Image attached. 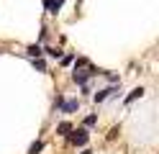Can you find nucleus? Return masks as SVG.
<instances>
[{"mask_svg":"<svg viewBox=\"0 0 159 154\" xmlns=\"http://www.w3.org/2000/svg\"><path fill=\"white\" fill-rule=\"evenodd\" d=\"M69 141H72V144H77V147H85V144H87V131H85V128H77V131H72Z\"/></svg>","mask_w":159,"mask_h":154,"instance_id":"nucleus-1","label":"nucleus"},{"mask_svg":"<svg viewBox=\"0 0 159 154\" xmlns=\"http://www.w3.org/2000/svg\"><path fill=\"white\" fill-rule=\"evenodd\" d=\"M90 75H95V72L93 69H75V82H80V85H85V82H87V77H90Z\"/></svg>","mask_w":159,"mask_h":154,"instance_id":"nucleus-2","label":"nucleus"},{"mask_svg":"<svg viewBox=\"0 0 159 154\" xmlns=\"http://www.w3.org/2000/svg\"><path fill=\"white\" fill-rule=\"evenodd\" d=\"M116 92H118V87H105V90H100V92H98V95H95V103H103L105 98L116 95Z\"/></svg>","mask_w":159,"mask_h":154,"instance_id":"nucleus-3","label":"nucleus"},{"mask_svg":"<svg viewBox=\"0 0 159 154\" xmlns=\"http://www.w3.org/2000/svg\"><path fill=\"white\" fill-rule=\"evenodd\" d=\"M59 108H62V113H72V110H77V100H62V105H59Z\"/></svg>","mask_w":159,"mask_h":154,"instance_id":"nucleus-4","label":"nucleus"},{"mask_svg":"<svg viewBox=\"0 0 159 154\" xmlns=\"http://www.w3.org/2000/svg\"><path fill=\"white\" fill-rule=\"evenodd\" d=\"M41 54H44V49L39 46V44H31V46H28V57H34V59H39Z\"/></svg>","mask_w":159,"mask_h":154,"instance_id":"nucleus-5","label":"nucleus"},{"mask_svg":"<svg viewBox=\"0 0 159 154\" xmlns=\"http://www.w3.org/2000/svg\"><path fill=\"white\" fill-rule=\"evenodd\" d=\"M141 95H144V90H141V87H136V90H131V95L126 98V103H134L136 98H141Z\"/></svg>","mask_w":159,"mask_h":154,"instance_id":"nucleus-6","label":"nucleus"},{"mask_svg":"<svg viewBox=\"0 0 159 154\" xmlns=\"http://www.w3.org/2000/svg\"><path fill=\"white\" fill-rule=\"evenodd\" d=\"M44 5H46V10H49V13H59V8H57V3H54V0H44Z\"/></svg>","mask_w":159,"mask_h":154,"instance_id":"nucleus-7","label":"nucleus"},{"mask_svg":"<svg viewBox=\"0 0 159 154\" xmlns=\"http://www.w3.org/2000/svg\"><path fill=\"white\" fill-rule=\"evenodd\" d=\"M41 149H44V144H41V141H34V144H31V149H28V154H39Z\"/></svg>","mask_w":159,"mask_h":154,"instance_id":"nucleus-8","label":"nucleus"},{"mask_svg":"<svg viewBox=\"0 0 159 154\" xmlns=\"http://www.w3.org/2000/svg\"><path fill=\"white\" fill-rule=\"evenodd\" d=\"M57 131H59V133H69V131H72V126L64 121V123H59V126H57Z\"/></svg>","mask_w":159,"mask_h":154,"instance_id":"nucleus-9","label":"nucleus"},{"mask_svg":"<svg viewBox=\"0 0 159 154\" xmlns=\"http://www.w3.org/2000/svg\"><path fill=\"white\" fill-rule=\"evenodd\" d=\"M44 51H46V54H49V57H54V59H57L59 54H62V51H59V49H54V46H49V49H44Z\"/></svg>","mask_w":159,"mask_h":154,"instance_id":"nucleus-10","label":"nucleus"},{"mask_svg":"<svg viewBox=\"0 0 159 154\" xmlns=\"http://www.w3.org/2000/svg\"><path fill=\"white\" fill-rule=\"evenodd\" d=\"M95 123H98V116H87L85 118V126H95Z\"/></svg>","mask_w":159,"mask_h":154,"instance_id":"nucleus-11","label":"nucleus"},{"mask_svg":"<svg viewBox=\"0 0 159 154\" xmlns=\"http://www.w3.org/2000/svg\"><path fill=\"white\" fill-rule=\"evenodd\" d=\"M34 67H36V69H41V72L46 69V64H44V62H39V59H34Z\"/></svg>","mask_w":159,"mask_h":154,"instance_id":"nucleus-12","label":"nucleus"},{"mask_svg":"<svg viewBox=\"0 0 159 154\" xmlns=\"http://www.w3.org/2000/svg\"><path fill=\"white\" fill-rule=\"evenodd\" d=\"M82 154H93V152H87V149H85V152H82Z\"/></svg>","mask_w":159,"mask_h":154,"instance_id":"nucleus-13","label":"nucleus"}]
</instances>
